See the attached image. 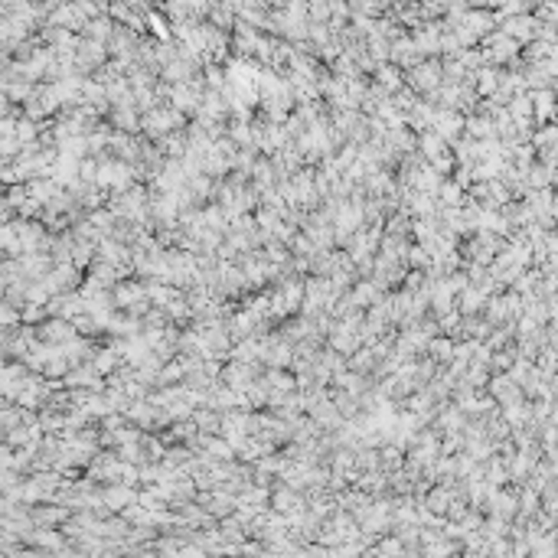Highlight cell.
<instances>
[{
  "instance_id": "cell-1",
  "label": "cell",
  "mask_w": 558,
  "mask_h": 558,
  "mask_svg": "<svg viewBox=\"0 0 558 558\" xmlns=\"http://www.w3.org/2000/svg\"><path fill=\"white\" fill-rule=\"evenodd\" d=\"M0 249H10V251H17L20 249V235H17V226H0Z\"/></svg>"
},
{
  "instance_id": "cell-3",
  "label": "cell",
  "mask_w": 558,
  "mask_h": 558,
  "mask_svg": "<svg viewBox=\"0 0 558 558\" xmlns=\"http://www.w3.org/2000/svg\"><path fill=\"white\" fill-rule=\"evenodd\" d=\"M124 499H131L128 490H111V493H108V503H115V506H118V503H124Z\"/></svg>"
},
{
  "instance_id": "cell-4",
  "label": "cell",
  "mask_w": 558,
  "mask_h": 558,
  "mask_svg": "<svg viewBox=\"0 0 558 558\" xmlns=\"http://www.w3.org/2000/svg\"><path fill=\"white\" fill-rule=\"evenodd\" d=\"M444 203H457L460 200V186H444Z\"/></svg>"
},
{
  "instance_id": "cell-2",
  "label": "cell",
  "mask_w": 558,
  "mask_h": 558,
  "mask_svg": "<svg viewBox=\"0 0 558 558\" xmlns=\"http://www.w3.org/2000/svg\"><path fill=\"white\" fill-rule=\"evenodd\" d=\"M17 320V314H13L7 304H0V327H7V323H13Z\"/></svg>"
}]
</instances>
